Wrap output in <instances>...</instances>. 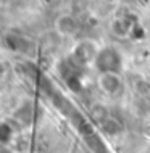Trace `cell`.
I'll list each match as a JSON object with an SVG mask.
<instances>
[{
	"label": "cell",
	"instance_id": "obj_5",
	"mask_svg": "<svg viewBox=\"0 0 150 153\" xmlns=\"http://www.w3.org/2000/svg\"><path fill=\"white\" fill-rule=\"evenodd\" d=\"M111 32L116 36V37H128L132 34V24L128 21V18H116L111 21Z\"/></svg>",
	"mask_w": 150,
	"mask_h": 153
},
{
	"label": "cell",
	"instance_id": "obj_2",
	"mask_svg": "<svg viewBox=\"0 0 150 153\" xmlns=\"http://www.w3.org/2000/svg\"><path fill=\"white\" fill-rule=\"evenodd\" d=\"M100 50V45L92 39H81L73 48V60L78 65H94V60Z\"/></svg>",
	"mask_w": 150,
	"mask_h": 153
},
{
	"label": "cell",
	"instance_id": "obj_8",
	"mask_svg": "<svg viewBox=\"0 0 150 153\" xmlns=\"http://www.w3.org/2000/svg\"><path fill=\"white\" fill-rule=\"evenodd\" d=\"M103 2H105L107 5H118V3L121 2V0H103Z\"/></svg>",
	"mask_w": 150,
	"mask_h": 153
},
{
	"label": "cell",
	"instance_id": "obj_6",
	"mask_svg": "<svg viewBox=\"0 0 150 153\" xmlns=\"http://www.w3.org/2000/svg\"><path fill=\"white\" fill-rule=\"evenodd\" d=\"M13 135H15V132L10 124L5 121L0 123V145H10L13 142Z\"/></svg>",
	"mask_w": 150,
	"mask_h": 153
},
{
	"label": "cell",
	"instance_id": "obj_1",
	"mask_svg": "<svg viewBox=\"0 0 150 153\" xmlns=\"http://www.w3.org/2000/svg\"><path fill=\"white\" fill-rule=\"evenodd\" d=\"M92 66L99 73H121L123 56L116 47L105 45V47H100Z\"/></svg>",
	"mask_w": 150,
	"mask_h": 153
},
{
	"label": "cell",
	"instance_id": "obj_7",
	"mask_svg": "<svg viewBox=\"0 0 150 153\" xmlns=\"http://www.w3.org/2000/svg\"><path fill=\"white\" fill-rule=\"evenodd\" d=\"M0 153H11L10 145H0Z\"/></svg>",
	"mask_w": 150,
	"mask_h": 153
},
{
	"label": "cell",
	"instance_id": "obj_4",
	"mask_svg": "<svg viewBox=\"0 0 150 153\" xmlns=\"http://www.w3.org/2000/svg\"><path fill=\"white\" fill-rule=\"evenodd\" d=\"M53 31L60 39H73L79 32V23L73 15L61 13L53 21Z\"/></svg>",
	"mask_w": 150,
	"mask_h": 153
},
{
	"label": "cell",
	"instance_id": "obj_3",
	"mask_svg": "<svg viewBox=\"0 0 150 153\" xmlns=\"http://www.w3.org/2000/svg\"><path fill=\"white\" fill-rule=\"evenodd\" d=\"M97 85L107 97H118L124 90L121 73H99Z\"/></svg>",
	"mask_w": 150,
	"mask_h": 153
}]
</instances>
